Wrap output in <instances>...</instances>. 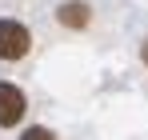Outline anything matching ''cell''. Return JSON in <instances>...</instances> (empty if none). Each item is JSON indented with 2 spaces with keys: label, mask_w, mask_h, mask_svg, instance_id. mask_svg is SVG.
I'll return each instance as SVG.
<instances>
[{
  "label": "cell",
  "mask_w": 148,
  "mask_h": 140,
  "mask_svg": "<svg viewBox=\"0 0 148 140\" xmlns=\"http://www.w3.org/2000/svg\"><path fill=\"white\" fill-rule=\"evenodd\" d=\"M28 48H32V36L20 20H0V60H24Z\"/></svg>",
  "instance_id": "obj_1"
},
{
  "label": "cell",
  "mask_w": 148,
  "mask_h": 140,
  "mask_svg": "<svg viewBox=\"0 0 148 140\" xmlns=\"http://www.w3.org/2000/svg\"><path fill=\"white\" fill-rule=\"evenodd\" d=\"M24 108H28L24 92H20L16 84L0 80V128H12V124H20V120H24Z\"/></svg>",
  "instance_id": "obj_2"
},
{
  "label": "cell",
  "mask_w": 148,
  "mask_h": 140,
  "mask_svg": "<svg viewBox=\"0 0 148 140\" xmlns=\"http://www.w3.org/2000/svg\"><path fill=\"white\" fill-rule=\"evenodd\" d=\"M140 56H144V64H148V40H144V44H140Z\"/></svg>",
  "instance_id": "obj_5"
},
{
  "label": "cell",
  "mask_w": 148,
  "mask_h": 140,
  "mask_svg": "<svg viewBox=\"0 0 148 140\" xmlns=\"http://www.w3.org/2000/svg\"><path fill=\"white\" fill-rule=\"evenodd\" d=\"M56 20L64 24V28H88L92 8H88L84 0H68V4H60V8H56Z\"/></svg>",
  "instance_id": "obj_3"
},
{
  "label": "cell",
  "mask_w": 148,
  "mask_h": 140,
  "mask_svg": "<svg viewBox=\"0 0 148 140\" xmlns=\"http://www.w3.org/2000/svg\"><path fill=\"white\" fill-rule=\"evenodd\" d=\"M20 140H56V132L44 128V124H32V128H24V136H20Z\"/></svg>",
  "instance_id": "obj_4"
}]
</instances>
